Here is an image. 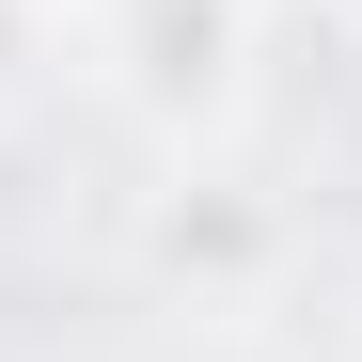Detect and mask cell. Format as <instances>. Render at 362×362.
I'll return each instance as SVG.
<instances>
[{
	"instance_id": "2",
	"label": "cell",
	"mask_w": 362,
	"mask_h": 362,
	"mask_svg": "<svg viewBox=\"0 0 362 362\" xmlns=\"http://www.w3.org/2000/svg\"><path fill=\"white\" fill-rule=\"evenodd\" d=\"M284 252H299V221H284V189H252L236 158H173V189H142V268L189 299V315H236V299H268L284 284Z\"/></svg>"
},
{
	"instance_id": "3",
	"label": "cell",
	"mask_w": 362,
	"mask_h": 362,
	"mask_svg": "<svg viewBox=\"0 0 362 362\" xmlns=\"http://www.w3.org/2000/svg\"><path fill=\"white\" fill-rule=\"evenodd\" d=\"M47 32H64V0H0V79H16L32 47H47Z\"/></svg>"
},
{
	"instance_id": "1",
	"label": "cell",
	"mask_w": 362,
	"mask_h": 362,
	"mask_svg": "<svg viewBox=\"0 0 362 362\" xmlns=\"http://www.w3.org/2000/svg\"><path fill=\"white\" fill-rule=\"evenodd\" d=\"M252 32L268 0H79V47H95V95L158 127L173 158L236 127V95H252Z\"/></svg>"
},
{
	"instance_id": "4",
	"label": "cell",
	"mask_w": 362,
	"mask_h": 362,
	"mask_svg": "<svg viewBox=\"0 0 362 362\" xmlns=\"http://www.w3.org/2000/svg\"><path fill=\"white\" fill-rule=\"evenodd\" d=\"M64 16H79V0H64Z\"/></svg>"
}]
</instances>
